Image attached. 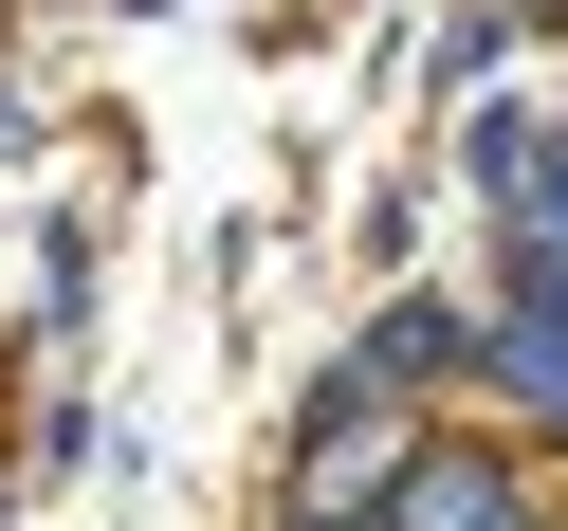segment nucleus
<instances>
[{"label": "nucleus", "instance_id": "obj_4", "mask_svg": "<svg viewBox=\"0 0 568 531\" xmlns=\"http://www.w3.org/2000/svg\"><path fill=\"white\" fill-rule=\"evenodd\" d=\"M367 348H385V367H404V385H440V367H477V348H495V330H458V312H422V294H404V312H385V330H367Z\"/></svg>", "mask_w": 568, "mask_h": 531}, {"label": "nucleus", "instance_id": "obj_5", "mask_svg": "<svg viewBox=\"0 0 568 531\" xmlns=\"http://www.w3.org/2000/svg\"><path fill=\"white\" fill-rule=\"evenodd\" d=\"M294 531H385V513H294Z\"/></svg>", "mask_w": 568, "mask_h": 531}, {"label": "nucleus", "instance_id": "obj_1", "mask_svg": "<svg viewBox=\"0 0 568 531\" xmlns=\"http://www.w3.org/2000/svg\"><path fill=\"white\" fill-rule=\"evenodd\" d=\"M404 367L385 348H348V367H312V404H294V513H385V477H404Z\"/></svg>", "mask_w": 568, "mask_h": 531}, {"label": "nucleus", "instance_id": "obj_3", "mask_svg": "<svg viewBox=\"0 0 568 531\" xmlns=\"http://www.w3.org/2000/svg\"><path fill=\"white\" fill-rule=\"evenodd\" d=\"M385 531H531V494H514L495 440H440V421H422L404 477H385Z\"/></svg>", "mask_w": 568, "mask_h": 531}, {"label": "nucleus", "instance_id": "obj_2", "mask_svg": "<svg viewBox=\"0 0 568 531\" xmlns=\"http://www.w3.org/2000/svg\"><path fill=\"white\" fill-rule=\"evenodd\" d=\"M458 165H477V184H495V221H514V275H568V129L477 111V129H458Z\"/></svg>", "mask_w": 568, "mask_h": 531}]
</instances>
